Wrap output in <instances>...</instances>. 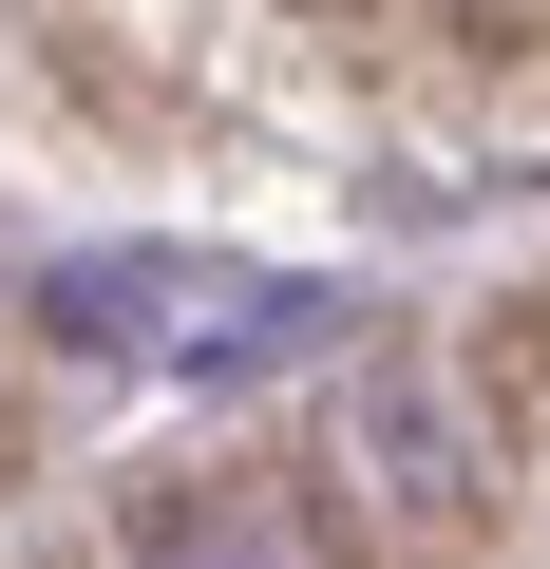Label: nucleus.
<instances>
[{"label": "nucleus", "mask_w": 550, "mask_h": 569, "mask_svg": "<svg viewBox=\"0 0 550 569\" xmlns=\"http://www.w3.org/2000/svg\"><path fill=\"white\" fill-rule=\"evenodd\" d=\"M133 569H361V531L304 456H209L133 512Z\"/></svg>", "instance_id": "nucleus-1"}, {"label": "nucleus", "mask_w": 550, "mask_h": 569, "mask_svg": "<svg viewBox=\"0 0 550 569\" xmlns=\"http://www.w3.org/2000/svg\"><path fill=\"white\" fill-rule=\"evenodd\" d=\"M58 342H96V361H266L286 305H228V284H171V266H77Z\"/></svg>", "instance_id": "nucleus-2"}, {"label": "nucleus", "mask_w": 550, "mask_h": 569, "mask_svg": "<svg viewBox=\"0 0 550 569\" xmlns=\"http://www.w3.org/2000/svg\"><path fill=\"white\" fill-rule=\"evenodd\" d=\"M456 399H474V456H493V475H512V456L550 437V284H531L512 323H474V361H456Z\"/></svg>", "instance_id": "nucleus-3"}, {"label": "nucleus", "mask_w": 550, "mask_h": 569, "mask_svg": "<svg viewBox=\"0 0 550 569\" xmlns=\"http://www.w3.org/2000/svg\"><path fill=\"white\" fill-rule=\"evenodd\" d=\"M20 456H39V437H20V380H0V475H20Z\"/></svg>", "instance_id": "nucleus-4"}]
</instances>
